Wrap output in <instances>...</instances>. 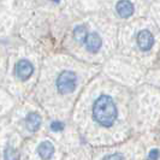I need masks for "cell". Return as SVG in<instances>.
<instances>
[{
    "label": "cell",
    "mask_w": 160,
    "mask_h": 160,
    "mask_svg": "<svg viewBox=\"0 0 160 160\" xmlns=\"http://www.w3.org/2000/svg\"><path fill=\"white\" fill-rule=\"evenodd\" d=\"M104 160H124L123 159V157L120 155V154H111V155H107Z\"/></svg>",
    "instance_id": "obj_13"
},
{
    "label": "cell",
    "mask_w": 160,
    "mask_h": 160,
    "mask_svg": "<svg viewBox=\"0 0 160 160\" xmlns=\"http://www.w3.org/2000/svg\"><path fill=\"white\" fill-rule=\"evenodd\" d=\"M154 45V36L149 30H141L137 35V46L141 51L148 52Z\"/></svg>",
    "instance_id": "obj_4"
},
{
    "label": "cell",
    "mask_w": 160,
    "mask_h": 160,
    "mask_svg": "<svg viewBox=\"0 0 160 160\" xmlns=\"http://www.w3.org/2000/svg\"><path fill=\"white\" fill-rule=\"evenodd\" d=\"M19 159V154L15 148L8 147L5 149V160H18Z\"/></svg>",
    "instance_id": "obj_10"
},
{
    "label": "cell",
    "mask_w": 160,
    "mask_h": 160,
    "mask_svg": "<svg viewBox=\"0 0 160 160\" xmlns=\"http://www.w3.org/2000/svg\"><path fill=\"white\" fill-rule=\"evenodd\" d=\"M52 1H54V2H59V0H52Z\"/></svg>",
    "instance_id": "obj_14"
},
{
    "label": "cell",
    "mask_w": 160,
    "mask_h": 160,
    "mask_svg": "<svg viewBox=\"0 0 160 160\" xmlns=\"http://www.w3.org/2000/svg\"><path fill=\"white\" fill-rule=\"evenodd\" d=\"M87 35H88V32H87V29L84 25H77L73 29V39L80 43H84Z\"/></svg>",
    "instance_id": "obj_9"
},
{
    "label": "cell",
    "mask_w": 160,
    "mask_h": 160,
    "mask_svg": "<svg viewBox=\"0 0 160 160\" xmlns=\"http://www.w3.org/2000/svg\"><path fill=\"white\" fill-rule=\"evenodd\" d=\"M51 129H52L53 131H62V130L64 129V124H63L62 122H59V120H54V122H52V124H51Z\"/></svg>",
    "instance_id": "obj_11"
},
{
    "label": "cell",
    "mask_w": 160,
    "mask_h": 160,
    "mask_svg": "<svg viewBox=\"0 0 160 160\" xmlns=\"http://www.w3.org/2000/svg\"><path fill=\"white\" fill-rule=\"evenodd\" d=\"M116 11L122 18H129L134 13L135 8H134L132 2H130L129 0H120L116 5Z\"/></svg>",
    "instance_id": "obj_6"
},
{
    "label": "cell",
    "mask_w": 160,
    "mask_h": 160,
    "mask_svg": "<svg viewBox=\"0 0 160 160\" xmlns=\"http://www.w3.org/2000/svg\"><path fill=\"white\" fill-rule=\"evenodd\" d=\"M76 86H77V76L72 71L65 70L57 78V89L60 94L71 93L75 90Z\"/></svg>",
    "instance_id": "obj_2"
},
{
    "label": "cell",
    "mask_w": 160,
    "mask_h": 160,
    "mask_svg": "<svg viewBox=\"0 0 160 160\" xmlns=\"http://www.w3.org/2000/svg\"><path fill=\"white\" fill-rule=\"evenodd\" d=\"M84 45H86V48L88 49L89 52L96 53L101 48V46H102V41H101V38L99 36V34L90 32V34L87 35V38H86Z\"/></svg>",
    "instance_id": "obj_5"
},
{
    "label": "cell",
    "mask_w": 160,
    "mask_h": 160,
    "mask_svg": "<svg viewBox=\"0 0 160 160\" xmlns=\"http://www.w3.org/2000/svg\"><path fill=\"white\" fill-rule=\"evenodd\" d=\"M160 153L158 149H152L151 152L148 153V160H158L159 159Z\"/></svg>",
    "instance_id": "obj_12"
},
{
    "label": "cell",
    "mask_w": 160,
    "mask_h": 160,
    "mask_svg": "<svg viewBox=\"0 0 160 160\" xmlns=\"http://www.w3.org/2000/svg\"><path fill=\"white\" fill-rule=\"evenodd\" d=\"M93 118L101 127H111L117 119V106L108 95H101L93 105Z\"/></svg>",
    "instance_id": "obj_1"
},
{
    "label": "cell",
    "mask_w": 160,
    "mask_h": 160,
    "mask_svg": "<svg viewBox=\"0 0 160 160\" xmlns=\"http://www.w3.org/2000/svg\"><path fill=\"white\" fill-rule=\"evenodd\" d=\"M40 125H41V117L39 116V113L30 112L27 116V118H25V127H27V129L29 131H32V132L38 131L39 128H40Z\"/></svg>",
    "instance_id": "obj_8"
},
{
    "label": "cell",
    "mask_w": 160,
    "mask_h": 160,
    "mask_svg": "<svg viewBox=\"0 0 160 160\" xmlns=\"http://www.w3.org/2000/svg\"><path fill=\"white\" fill-rule=\"evenodd\" d=\"M38 153H39V157L42 160H48L51 159L54 154V146L52 144V142L49 141H43L39 144L38 147Z\"/></svg>",
    "instance_id": "obj_7"
},
{
    "label": "cell",
    "mask_w": 160,
    "mask_h": 160,
    "mask_svg": "<svg viewBox=\"0 0 160 160\" xmlns=\"http://www.w3.org/2000/svg\"><path fill=\"white\" fill-rule=\"evenodd\" d=\"M32 72H34V66L27 59H22L16 64V76L21 81L29 80Z\"/></svg>",
    "instance_id": "obj_3"
}]
</instances>
